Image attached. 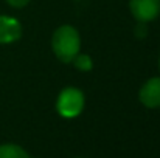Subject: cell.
Masks as SVG:
<instances>
[{
	"label": "cell",
	"mask_w": 160,
	"mask_h": 158,
	"mask_svg": "<svg viewBox=\"0 0 160 158\" xmlns=\"http://www.w3.org/2000/svg\"><path fill=\"white\" fill-rule=\"evenodd\" d=\"M9 5H12V6H16V8H20V6H25L30 0H6Z\"/></svg>",
	"instance_id": "9c48e42d"
},
{
	"label": "cell",
	"mask_w": 160,
	"mask_h": 158,
	"mask_svg": "<svg viewBox=\"0 0 160 158\" xmlns=\"http://www.w3.org/2000/svg\"><path fill=\"white\" fill-rule=\"evenodd\" d=\"M81 47V39L73 26L64 25L53 34V51L62 62H72Z\"/></svg>",
	"instance_id": "6da1fadb"
},
{
	"label": "cell",
	"mask_w": 160,
	"mask_h": 158,
	"mask_svg": "<svg viewBox=\"0 0 160 158\" xmlns=\"http://www.w3.org/2000/svg\"><path fill=\"white\" fill-rule=\"evenodd\" d=\"M22 34L20 23L8 16H0V44H11Z\"/></svg>",
	"instance_id": "5b68a950"
},
{
	"label": "cell",
	"mask_w": 160,
	"mask_h": 158,
	"mask_svg": "<svg viewBox=\"0 0 160 158\" xmlns=\"http://www.w3.org/2000/svg\"><path fill=\"white\" fill-rule=\"evenodd\" d=\"M58 112L61 116L64 118H75L81 113L82 107H84V95L82 92H79L78 89L68 87L64 89L58 98Z\"/></svg>",
	"instance_id": "7a4b0ae2"
},
{
	"label": "cell",
	"mask_w": 160,
	"mask_h": 158,
	"mask_svg": "<svg viewBox=\"0 0 160 158\" xmlns=\"http://www.w3.org/2000/svg\"><path fill=\"white\" fill-rule=\"evenodd\" d=\"M72 62L75 64V67H76L78 70H82V71L92 70V60H90V57H89L87 54H76Z\"/></svg>",
	"instance_id": "52a82bcc"
},
{
	"label": "cell",
	"mask_w": 160,
	"mask_h": 158,
	"mask_svg": "<svg viewBox=\"0 0 160 158\" xmlns=\"http://www.w3.org/2000/svg\"><path fill=\"white\" fill-rule=\"evenodd\" d=\"M0 158H30V157L20 146L3 144V146H0Z\"/></svg>",
	"instance_id": "8992f818"
},
{
	"label": "cell",
	"mask_w": 160,
	"mask_h": 158,
	"mask_svg": "<svg viewBox=\"0 0 160 158\" xmlns=\"http://www.w3.org/2000/svg\"><path fill=\"white\" fill-rule=\"evenodd\" d=\"M129 6L132 16L145 23L154 20L160 12V0H131Z\"/></svg>",
	"instance_id": "3957f363"
},
{
	"label": "cell",
	"mask_w": 160,
	"mask_h": 158,
	"mask_svg": "<svg viewBox=\"0 0 160 158\" xmlns=\"http://www.w3.org/2000/svg\"><path fill=\"white\" fill-rule=\"evenodd\" d=\"M146 33H148L146 23H145V22H140V23L135 26V36H137V37H145Z\"/></svg>",
	"instance_id": "ba28073f"
},
{
	"label": "cell",
	"mask_w": 160,
	"mask_h": 158,
	"mask_svg": "<svg viewBox=\"0 0 160 158\" xmlns=\"http://www.w3.org/2000/svg\"><path fill=\"white\" fill-rule=\"evenodd\" d=\"M140 101L149 108L160 107V78L149 79L140 90Z\"/></svg>",
	"instance_id": "277c9868"
}]
</instances>
